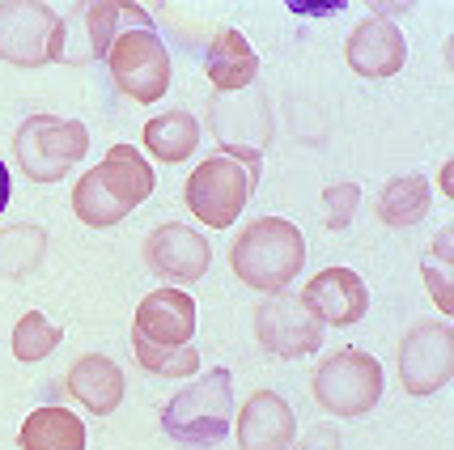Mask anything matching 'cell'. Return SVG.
I'll return each instance as SVG.
<instances>
[{"instance_id": "1", "label": "cell", "mask_w": 454, "mask_h": 450, "mask_svg": "<svg viewBox=\"0 0 454 450\" xmlns=\"http://www.w3.org/2000/svg\"><path fill=\"white\" fill-rule=\"evenodd\" d=\"M153 187H158V175H153L149 157L132 145H111L106 157L94 170H85L73 187V213L94 230H111L128 213H137L153 196Z\"/></svg>"}, {"instance_id": "2", "label": "cell", "mask_w": 454, "mask_h": 450, "mask_svg": "<svg viewBox=\"0 0 454 450\" xmlns=\"http://www.w3.org/2000/svg\"><path fill=\"white\" fill-rule=\"evenodd\" d=\"M306 264V238L285 217H259L230 247V268L259 294H285V285Z\"/></svg>"}, {"instance_id": "3", "label": "cell", "mask_w": 454, "mask_h": 450, "mask_svg": "<svg viewBox=\"0 0 454 450\" xmlns=\"http://www.w3.org/2000/svg\"><path fill=\"white\" fill-rule=\"evenodd\" d=\"M234 425V374L208 370L161 408V430L183 446H217Z\"/></svg>"}, {"instance_id": "4", "label": "cell", "mask_w": 454, "mask_h": 450, "mask_svg": "<svg viewBox=\"0 0 454 450\" xmlns=\"http://www.w3.org/2000/svg\"><path fill=\"white\" fill-rule=\"evenodd\" d=\"M13 154L26 178L35 183H59L90 154V132L81 119H59V115H30L21 119L18 137H13Z\"/></svg>"}, {"instance_id": "5", "label": "cell", "mask_w": 454, "mask_h": 450, "mask_svg": "<svg viewBox=\"0 0 454 450\" xmlns=\"http://www.w3.org/2000/svg\"><path fill=\"white\" fill-rule=\"evenodd\" d=\"M208 128H213L217 145L225 149V157H238L242 166L259 170L263 149L272 145V107H268L263 85L255 81V85H247L238 94H213Z\"/></svg>"}, {"instance_id": "6", "label": "cell", "mask_w": 454, "mask_h": 450, "mask_svg": "<svg viewBox=\"0 0 454 450\" xmlns=\"http://www.w3.org/2000/svg\"><path fill=\"white\" fill-rule=\"evenodd\" d=\"M310 391H315L318 408L340 416V421L365 416L382 399V366L361 349H340L327 361H318Z\"/></svg>"}, {"instance_id": "7", "label": "cell", "mask_w": 454, "mask_h": 450, "mask_svg": "<svg viewBox=\"0 0 454 450\" xmlns=\"http://www.w3.org/2000/svg\"><path fill=\"white\" fill-rule=\"evenodd\" d=\"M106 68L119 94L132 102H158L170 90V51L158 39L153 26H128L119 30L115 43L106 47Z\"/></svg>"}, {"instance_id": "8", "label": "cell", "mask_w": 454, "mask_h": 450, "mask_svg": "<svg viewBox=\"0 0 454 450\" xmlns=\"http://www.w3.org/2000/svg\"><path fill=\"white\" fill-rule=\"evenodd\" d=\"M0 59L13 68L64 59V18L39 0H0Z\"/></svg>"}, {"instance_id": "9", "label": "cell", "mask_w": 454, "mask_h": 450, "mask_svg": "<svg viewBox=\"0 0 454 450\" xmlns=\"http://www.w3.org/2000/svg\"><path fill=\"white\" fill-rule=\"evenodd\" d=\"M255 183H259V170L242 166L238 157L217 154L208 162H200L192 170V178H187V209L204 225L225 230V225H234L242 217L247 200L255 196Z\"/></svg>"}, {"instance_id": "10", "label": "cell", "mask_w": 454, "mask_h": 450, "mask_svg": "<svg viewBox=\"0 0 454 450\" xmlns=\"http://www.w3.org/2000/svg\"><path fill=\"white\" fill-rule=\"evenodd\" d=\"M454 374V328L450 323H416L399 344V383L408 395H434Z\"/></svg>"}, {"instance_id": "11", "label": "cell", "mask_w": 454, "mask_h": 450, "mask_svg": "<svg viewBox=\"0 0 454 450\" xmlns=\"http://www.w3.org/2000/svg\"><path fill=\"white\" fill-rule=\"evenodd\" d=\"M255 340L272 357H306L323 349V323L294 294H272L255 306Z\"/></svg>"}, {"instance_id": "12", "label": "cell", "mask_w": 454, "mask_h": 450, "mask_svg": "<svg viewBox=\"0 0 454 450\" xmlns=\"http://www.w3.org/2000/svg\"><path fill=\"white\" fill-rule=\"evenodd\" d=\"M208 259H213V251H208L204 234H196L183 221H166V225H158L153 234L145 238V264L161 280H170V285L200 280V276L208 272Z\"/></svg>"}, {"instance_id": "13", "label": "cell", "mask_w": 454, "mask_h": 450, "mask_svg": "<svg viewBox=\"0 0 454 450\" xmlns=\"http://www.w3.org/2000/svg\"><path fill=\"white\" fill-rule=\"evenodd\" d=\"M344 59L356 77L365 81H387L395 77L408 59V43H403V30H399L391 18H365L356 26L348 43H344Z\"/></svg>"}, {"instance_id": "14", "label": "cell", "mask_w": 454, "mask_h": 450, "mask_svg": "<svg viewBox=\"0 0 454 450\" xmlns=\"http://www.w3.org/2000/svg\"><path fill=\"white\" fill-rule=\"evenodd\" d=\"M301 302L310 306V314L323 328H353L370 311V289L353 268H323L301 289Z\"/></svg>"}, {"instance_id": "15", "label": "cell", "mask_w": 454, "mask_h": 450, "mask_svg": "<svg viewBox=\"0 0 454 450\" xmlns=\"http://www.w3.org/2000/svg\"><path fill=\"white\" fill-rule=\"evenodd\" d=\"M137 340H149V344H161V349H183L192 344L196 336V297L166 285V289H153L137 306V328H132Z\"/></svg>"}, {"instance_id": "16", "label": "cell", "mask_w": 454, "mask_h": 450, "mask_svg": "<svg viewBox=\"0 0 454 450\" xmlns=\"http://www.w3.org/2000/svg\"><path fill=\"white\" fill-rule=\"evenodd\" d=\"M238 446L242 450H289L297 433L294 408L277 391H255L238 412Z\"/></svg>"}, {"instance_id": "17", "label": "cell", "mask_w": 454, "mask_h": 450, "mask_svg": "<svg viewBox=\"0 0 454 450\" xmlns=\"http://www.w3.org/2000/svg\"><path fill=\"white\" fill-rule=\"evenodd\" d=\"M204 68H208V81H213V94H238V90L255 85L259 56H255V47L242 39V30L225 26V30H217L213 43H208Z\"/></svg>"}, {"instance_id": "18", "label": "cell", "mask_w": 454, "mask_h": 450, "mask_svg": "<svg viewBox=\"0 0 454 450\" xmlns=\"http://www.w3.org/2000/svg\"><path fill=\"white\" fill-rule=\"evenodd\" d=\"M123 387H128L123 370L111 357H102V352H85L68 370V391L77 395L94 416H111L119 408V399H123Z\"/></svg>"}, {"instance_id": "19", "label": "cell", "mask_w": 454, "mask_h": 450, "mask_svg": "<svg viewBox=\"0 0 454 450\" xmlns=\"http://www.w3.org/2000/svg\"><path fill=\"white\" fill-rule=\"evenodd\" d=\"M21 450H85V421L68 408H35L21 421Z\"/></svg>"}, {"instance_id": "20", "label": "cell", "mask_w": 454, "mask_h": 450, "mask_svg": "<svg viewBox=\"0 0 454 450\" xmlns=\"http://www.w3.org/2000/svg\"><path fill=\"white\" fill-rule=\"evenodd\" d=\"M429 204H434L429 178L399 175V178H391V183L382 187V196H378V221L391 225V230H408V225L429 217Z\"/></svg>"}, {"instance_id": "21", "label": "cell", "mask_w": 454, "mask_h": 450, "mask_svg": "<svg viewBox=\"0 0 454 450\" xmlns=\"http://www.w3.org/2000/svg\"><path fill=\"white\" fill-rule=\"evenodd\" d=\"M77 13L85 21V35H90V51L85 56H94V59H106V47L115 43L119 30H128V26H153V18L140 4H119V0H98V4H85Z\"/></svg>"}, {"instance_id": "22", "label": "cell", "mask_w": 454, "mask_h": 450, "mask_svg": "<svg viewBox=\"0 0 454 450\" xmlns=\"http://www.w3.org/2000/svg\"><path fill=\"white\" fill-rule=\"evenodd\" d=\"M196 145H200V123L187 111H166V115L145 123V149L158 157V162L175 166V162L196 154Z\"/></svg>"}, {"instance_id": "23", "label": "cell", "mask_w": 454, "mask_h": 450, "mask_svg": "<svg viewBox=\"0 0 454 450\" xmlns=\"http://www.w3.org/2000/svg\"><path fill=\"white\" fill-rule=\"evenodd\" d=\"M47 255V234L39 225H13L0 230V276H26L35 272Z\"/></svg>"}, {"instance_id": "24", "label": "cell", "mask_w": 454, "mask_h": 450, "mask_svg": "<svg viewBox=\"0 0 454 450\" xmlns=\"http://www.w3.org/2000/svg\"><path fill=\"white\" fill-rule=\"evenodd\" d=\"M420 276H425V285H429V294H434L437 311L442 314H454V230H442L434 238V247L425 251L420 259Z\"/></svg>"}, {"instance_id": "25", "label": "cell", "mask_w": 454, "mask_h": 450, "mask_svg": "<svg viewBox=\"0 0 454 450\" xmlns=\"http://www.w3.org/2000/svg\"><path fill=\"white\" fill-rule=\"evenodd\" d=\"M59 340H64V332L47 314L26 311L18 319V328H13V357L18 361H43V357H51L59 349Z\"/></svg>"}, {"instance_id": "26", "label": "cell", "mask_w": 454, "mask_h": 450, "mask_svg": "<svg viewBox=\"0 0 454 450\" xmlns=\"http://www.w3.org/2000/svg\"><path fill=\"white\" fill-rule=\"evenodd\" d=\"M132 349H137V361L149 374H161V378H192L200 370V352L196 344H183V349H161V344H149V340H137L132 336Z\"/></svg>"}, {"instance_id": "27", "label": "cell", "mask_w": 454, "mask_h": 450, "mask_svg": "<svg viewBox=\"0 0 454 450\" xmlns=\"http://www.w3.org/2000/svg\"><path fill=\"white\" fill-rule=\"evenodd\" d=\"M356 204H361V187L356 183H332L323 192V221H327V230H348Z\"/></svg>"}, {"instance_id": "28", "label": "cell", "mask_w": 454, "mask_h": 450, "mask_svg": "<svg viewBox=\"0 0 454 450\" xmlns=\"http://www.w3.org/2000/svg\"><path fill=\"white\" fill-rule=\"evenodd\" d=\"M289 9H294V13H306V18H327V13H340V9H344V0H336V4H301V0H294Z\"/></svg>"}, {"instance_id": "29", "label": "cell", "mask_w": 454, "mask_h": 450, "mask_svg": "<svg viewBox=\"0 0 454 450\" xmlns=\"http://www.w3.org/2000/svg\"><path fill=\"white\" fill-rule=\"evenodd\" d=\"M9 196H13V183H9V166L0 162V217L9 209Z\"/></svg>"}, {"instance_id": "30", "label": "cell", "mask_w": 454, "mask_h": 450, "mask_svg": "<svg viewBox=\"0 0 454 450\" xmlns=\"http://www.w3.org/2000/svg\"><path fill=\"white\" fill-rule=\"evenodd\" d=\"M450 175H454V166H450V162H446V166H442V192H446V196H454V183H450Z\"/></svg>"}]
</instances>
